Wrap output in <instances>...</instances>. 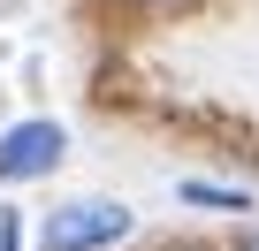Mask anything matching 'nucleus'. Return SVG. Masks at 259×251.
<instances>
[{
    "instance_id": "20e7f679",
    "label": "nucleus",
    "mask_w": 259,
    "mask_h": 251,
    "mask_svg": "<svg viewBox=\"0 0 259 251\" xmlns=\"http://www.w3.org/2000/svg\"><path fill=\"white\" fill-rule=\"evenodd\" d=\"M0 251H23V213L0 206Z\"/></svg>"
},
{
    "instance_id": "39448f33",
    "label": "nucleus",
    "mask_w": 259,
    "mask_h": 251,
    "mask_svg": "<svg viewBox=\"0 0 259 251\" xmlns=\"http://www.w3.org/2000/svg\"><path fill=\"white\" fill-rule=\"evenodd\" d=\"M145 251H221V243H206V236H160V243H145Z\"/></svg>"
},
{
    "instance_id": "7ed1b4c3",
    "label": "nucleus",
    "mask_w": 259,
    "mask_h": 251,
    "mask_svg": "<svg viewBox=\"0 0 259 251\" xmlns=\"http://www.w3.org/2000/svg\"><path fill=\"white\" fill-rule=\"evenodd\" d=\"M176 198H183V206H198V213H251V206H259L244 183H213V175H183V183H176Z\"/></svg>"
},
{
    "instance_id": "f03ea898",
    "label": "nucleus",
    "mask_w": 259,
    "mask_h": 251,
    "mask_svg": "<svg viewBox=\"0 0 259 251\" xmlns=\"http://www.w3.org/2000/svg\"><path fill=\"white\" fill-rule=\"evenodd\" d=\"M69 160V122H54V114H23V122H8L0 130V183H46L54 168Z\"/></svg>"
},
{
    "instance_id": "0eeeda50",
    "label": "nucleus",
    "mask_w": 259,
    "mask_h": 251,
    "mask_svg": "<svg viewBox=\"0 0 259 251\" xmlns=\"http://www.w3.org/2000/svg\"><path fill=\"white\" fill-rule=\"evenodd\" d=\"M114 8H168V0H114Z\"/></svg>"
},
{
    "instance_id": "423d86ee",
    "label": "nucleus",
    "mask_w": 259,
    "mask_h": 251,
    "mask_svg": "<svg viewBox=\"0 0 259 251\" xmlns=\"http://www.w3.org/2000/svg\"><path fill=\"white\" fill-rule=\"evenodd\" d=\"M221 251H259V221H244V228H236V243H221Z\"/></svg>"
},
{
    "instance_id": "f257e3e1",
    "label": "nucleus",
    "mask_w": 259,
    "mask_h": 251,
    "mask_svg": "<svg viewBox=\"0 0 259 251\" xmlns=\"http://www.w3.org/2000/svg\"><path fill=\"white\" fill-rule=\"evenodd\" d=\"M130 236H138V213H130L122 198H61L46 206L38 221V251H122Z\"/></svg>"
}]
</instances>
